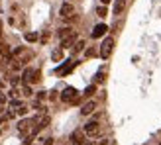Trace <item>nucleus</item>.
<instances>
[{
    "label": "nucleus",
    "mask_w": 161,
    "mask_h": 145,
    "mask_svg": "<svg viewBox=\"0 0 161 145\" xmlns=\"http://www.w3.org/2000/svg\"><path fill=\"white\" fill-rule=\"evenodd\" d=\"M112 49H114V39H112V37H106V39L102 41V45H100V57H102V59H108L110 53H112Z\"/></svg>",
    "instance_id": "obj_1"
},
{
    "label": "nucleus",
    "mask_w": 161,
    "mask_h": 145,
    "mask_svg": "<svg viewBox=\"0 0 161 145\" xmlns=\"http://www.w3.org/2000/svg\"><path fill=\"white\" fill-rule=\"evenodd\" d=\"M77 98H79V92L75 90L73 86H67L65 90L61 92V100L63 102H77Z\"/></svg>",
    "instance_id": "obj_2"
},
{
    "label": "nucleus",
    "mask_w": 161,
    "mask_h": 145,
    "mask_svg": "<svg viewBox=\"0 0 161 145\" xmlns=\"http://www.w3.org/2000/svg\"><path fill=\"white\" fill-rule=\"evenodd\" d=\"M22 80H24V83H36V80H39V71L26 69L24 75H22Z\"/></svg>",
    "instance_id": "obj_3"
},
{
    "label": "nucleus",
    "mask_w": 161,
    "mask_h": 145,
    "mask_svg": "<svg viewBox=\"0 0 161 145\" xmlns=\"http://www.w3.org/2000/svg\"><path fill=\"white\" fill-rule=\"evenodd\" d=\"M85 143V132H73V135H71V145H83Z\"/></svg>",
    "instance_id": "obj_4"
},
{
    "label": "nucleus",
    "mask_w": 161,
    "mask_h": 145,
    "mask_svg": "<svg viewBox=\"0 0 161 145\" xmlns=\"http://www.w3.org/2000/svg\"><path fill=\"white\" fill-rule=\"evenodd\" d=\"M106 31H108V26H106V24H98V26H94V30H92V37H94V39H96V37H102Z\"/></svg>",
    "instance_id": "obj_5"
},
{
    "label": "nucleus",
    "mask_w": 161,
    "mask_h": 145,
    "mask_svg": "<svg viewBox=\"0 0 161 145\" xmlns=\"http://www.w3.org/2000/svg\"><path fill=\"white\" fill-rule=\"evenodd\" d=\"M86 135H96L98 133V122H88L86 126H85V130H83Z\"/></svg>",
    "instance_id": "obj_6"
},
{
    "label": "nucleus",
    "mask_w": 161,
    "mask_h": 145,
    "mask_svg": "<svg viewBox=\"0 0 161 145\" xmlns=\"http://www.w3.org/2000/svg\"><path fill=\"white\" fill-rule=\"evenodd\" d=\"M47 126H49V116H43L42 120H39V122L34 126V133H37V132H42L43 130V127H47Z\"/></svg>",
    "instance_id": "obj_7"
},
{
    "label": "nucleus",
    "mask_w": 161,
    "mask_h": 145,
    "mask_svg": "<svg viewBox=\"0 0 161 145\" xmlns=\"http://www.w3.org/2000/svg\"><path fill=\"white\" fill-rule=\"evenodd\" d=\"M59 14L63 16V18H69V16L73 14V6H71L69 2H65V4L61 6V10H59Z\"/></svg>",
    "instance_id": "obj_8"
},
{
    "label": "nucleus",
    "mask_w": 161,
    "mask_h": 145,
    "mask_svg": "<svg viewBox=\"0 0 161 145\" xmlns=\"http://www.w3.org/2000/svg\"><path fill=\"white\" fill-rule=\"evenodd\" d=\"M94 108H96V104H94V102H86L85 106L80 108V114H83V116H88L91 112H94Z\"/></svg>",
    "instance_id": "obj_9"
},
{
    "label": "nucleus",
    "mask_w": 161,
    "mask_h": 145,
    "mask_svg": "<svg viewBox=\"0 0 161 145\" xmlns=\"http://www.w3.org/2000/svg\"><path fill=\"white\" fill-rule=\"evenodd\" d=\"M31 124H34V122H31V120H22V122H20V126H18L20 133H28V130L31 127Z\"/></svg>",
    "instance_id": "obj_10"
},
{
    "label": "nucleus",
    "mask_w": 161,
    "mask_h": 145,
    "mask_svg": "<svg viewBox=\"0 0 161 145\" xmlns=\"http://www.w3.org/2000/svg\"><path fill=\"white\" fill-rule=\"evenodd\" d=\"M73 43H75V34H73V35H69L67 39H63V41H61V47H63V49H69V47L73 45Z\"/></svg>",
    "instance_id": "obj_11"
},
{
    "label": "nucleus",
    "mask_w": 161,
    "mask_h": 145,
    "mask_svg": "<svg viewBox=\"0 0 161 145\" xmlns=\"http://www.w3.org/2000/svg\"><path fill=\"white\" fill-rule=\"evenodd\" d=\"M69 35H73V30H71V28H63V30H59V37H61V41H63V39H67Z\"/></svg>",
    "instance_id": "obj_12"
},
{
    "label": "nucleus",
    "mask_w": 161,
    "mask_h": 145,
    "mask_svg": "<svg viewBox=\"0 0 161 145\" xmlns=\"http://www.w3.org/2000/svg\"><path fill=\"white\" fill-rule=\"evenodd\" d=\"M126 8V0H116V4H114V14H120Z\"/></svg>",
    "instance_id": "obj_13"
},
{
    "label": "nucleus",
    "mask_w": 161,
    "mask_h": 145,
    "mask_svg": "<svg viewBox=\"0 0 161 145\" xmlns=\"http://www.w3.org/2000/svg\"><path fill=\"white\" fill-rule=\"evenodd\" d=\"M26 41H30V43L37 41V34H34V31H30V34H26Z\"/></svg>",
    "instance_id": "obj_14"
},
{
    "label": "nucleus",
    "mask_w": 161,
    "mask_h": 145,
    "mask_svg": "<svg viewBox=\"0 0 161 145\" xmlns=\"http://www.w3.org/2000/svg\"><path fill=\"white\" fill-rule=\"evenodd\" d=\"M94 90H96V86H94V84L86 86V88H85V96H86V98H88V96H92V94H94Z\"/></svg>",
    "instance_id": "obj_15"
},
{
    "label": "nucleus",
    "mask_w": 161,
    "mask_h": 145,
    "mask_svg": "<svg viewBox=\"0 0 161 145\" xmlns=\"http://www.w3.org/2000/svg\"><path fill=\"white\" fill-rule=\"evenodd\" d=\"M96 14H98L100 18H104V16L108 14V10H106V6H98V8H96Z\"/></svg>",
    "instance_id": "obj_16"
},
{
    "label": "nucleus",
    "mask_w": 161,
    "mask_h": 145,
    "mask_svg": "<svg viewBox=\"0 0 161 145\" xmlns=\"http://www.w3.org/2000/svg\"><path fill=\"white\" fill-rule=\"evenodd\" d=\"M83 49H85V41H77L73 51H75V53H79V51H83Z\"/></svg>",
    "instance_id": "obj_17"
},
{
    "label": "nucleus",
    "mask_w": 161,
    "mask_h": 145,
    "mask_svg": "<svg viewBox=\"0 0 161 145\" xmlns=\"http://www.w3.org/2000/svg\"><path fill=\"white\" fill-rule=\"evenodd\" d=\"M22 92H24V96H31V88H30L28 84H24V88H22Z\"/></svg>",
    "instance_id": "obj_18"
},
{
    "label": "nucleus",
    "mask_w": 161,
    "mask_h": 145,
    "mask_svg": "<svg viewBox=\"0 0 161 145\" xmlns=\"http://www.w3.org/2000/svg\"><path fill=\"white\" fill-rule=\"evenodd\" d=\"M61 57H63V53H61L59 49H57V51H53V59H55V61H59Z\"/></svg>",
    "instance_id": "obj_19"
},
{
    "label": "nucleus",
    "mask_w": 161,
    "mask_h": 145,
    "mask_svg": "<svg viewBox=\"0 0 161 145\" xmlns=\"http://www.w3.org/2000/svg\"><path fill=\"white\" fill-rule=\"evenodd\" d=\"M26 112H28V108H26V106H24V104H22V106L18 108V114H20V116H24V114H26Z\"/></svg>",
    "instance_id": "obj_20"
},
{
    "label": "nucleus",
    "mask_w": 161,
    "mask_h": 145,
    "mask_svg": "<svg viewBox=\"0 0 161 145\" xmlns=\"http://www.w3.org/2000/svg\"><path fill=\"white\" fill-rule=\"evenodd\" d=\"M102 78H104V75H102V72H98V75H96V77H94V83H100V80H102Z\"/></svg>",
    "instance_id": "obj_21"
},
{
    "label": "nucleus",
    "mask_w": 161,
    "mask_h": 145,
    "mask_svg": "<svg viewBox=\"0 0 161 145\" xmlns=\"http://www.w3.org/2000/svg\"><path fill=\"white\" fill-rule=\"evenodd\" d=\"M43 145H53V139H51V137H47V139L43 141Z\"/></svg>",
    "instance_id": "obj_22"
},
{
    "label": "nucleus",
    "mask_w": 161,
    "mask_h": 145,
    "mask_svg": "<svg viewBox=\"0 0 161 145\" xmlns=\"http://www.w3.org/2000/svg\"><path fill=\"white\" fill-rule=\"evenodd\" d=\"M4 102H6V94L0 92V104H4Z\"/></svg>",
    "instance_id": "obj_23"
},
{
    "label": "nucleus",
    "mask_w": 161,
    "mask_h": 145,
    "mask_svg": "<svg viewBox=\"0 0 161 145\" xmlns=\"http://www.w3.org/2000/svg\"><path fill=\"white\" fill-rule=\"evenodd\" d=\"M4 51H6V45H4V43H0V55H2Z\"/></svg>",
    "instance_id": "obj_24"
},
{
    "label": "nucleus",
    "mask_w": 161,
    "mask_h": 145,
    "mask_svg": "<svg viewBox=\"0 0 161 145\" xmlns=\"http://www.w3.org/2000/svg\"><path fill=\"white\" fill-rule=\"evenodd\" d=\"M24 145H31V137H26V139H24Z\"/></svg>",
    "instance_id": "obj_25"
},
{
    "label": "nucleus",
    "mask_w": 161,
    "mask_h": 145,
    "mask_svg": "<svg viewBox=\"0 0 161 145\" xmlns=\"http://www.w3.org/2000/svg\"><path fill=\"white\" fill-rule=\"evenodd\" d=\"M108 2H110V0H102V4H104V6H106V4H108Z\"/></svg>",
    "instance_id": "obj_26"
},
{
    "label": "nucleus",
    "mask_w": 161,
    "mask_h": 145,
    "mask_svg": "<svg viewBox=\"0 0 161 145\" xmlns=\"http://www.w3.org/2000/svg\"><path fill=\"white\" fill-rule=\"evenodd\" d=\"M0 35H2V24H0Z\"/></svg>",
    "instance_id": "obj_27"
},
{
    "label": "nucleus",
    "mask_w": 161,
    "mask_h": 145,
    "mask_svg": "<svg viewBox=\"0 0 161 145\" xmlns=\"http://www.w3.org/2000/svg\"><path fill=\"white\" fill-rule=\"evenodd\" d=\"M159 145H161V143H159Z\"/></svg>",
    "instance_id": "obj_28"
}]
</instances>
